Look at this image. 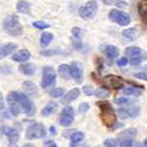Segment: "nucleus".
Instances as JSON below:
<instances>
[{
    "mask_svg": "<svg viewBox=\"0 0 147 147\" xmlns=\"http://www.w3.org/2000/svg\"><path fill=\"white\" fill-rule=\"evenodd\" d=\"M7 100H14L16 102L19 104L21 109L25 112L28 117L34 115L35 113V106L30 99V96L26 95L25 93H20V92H9L7 95Z\"/></svg>",
    "mask_w": 147,
    "mask_h": 147,
    "instance_id": "nucleus-1",
    "label": "nucleus"
},
{
    "mask_svg": "<svg viewBox=\"0 0 147 147\" xmlns=\"http://www.w3.org/2000/svg\"><path fill=\"white\" fill-rule=\"evenodd\" d=\"M98 106L100 107L101 109V120L104 122V125H106L107 127H113V125L117 124V115L113 111V108L111 106V104L107 102V101H100L98 102Z\"/></svg>",
    "mask_w": 147,
    "mask_h": 147,
    "instance_id": "nucleus-2",
    "label": "nucleus"
},
{
    "mask_svg": "<svg viewBox=\"0 0 147 147\" xmlns=\"http://www.w3.org/2000/svg\"><path fill=\"white\" fill-rule=\"evenodd\" d=\"M3 27L9 35H21L22 34V27L19 22L18 16L16 14H12L7 19H5L3 22Z\"/></svg>",
    "mask_w": 147,
    "mask_h": 147,
    "instance_id": "nucleus-3",
    "label": "nucleus"
},
{
    "mask_svg": "<svg viewBox=\"0 0 147 147\" xmlns=\"http://www.w3.org/2000/svg\"><path fill=\"white\" fill-rule=\"evenodd\" d=\"M125 54L128 55L131 59H129V63L134 66L137 65H140L144 60L147 59V53L144 52L141 48L137 47V46H131V47H127L125 50Z\"/></svg>",
    "mask_w": 147,
    "mask_h": 147,
    "instance_id": "nucleus-4",
    "label": "nucleus"
},
{
    "mask_svg": "<svg viewBox=\"0 0 147 147\" xmlns=\"http://www.w3.org/2000/svg\"><path fill=\"white\" fill-rule=\"evenodd\" d=\"M46 136V129L41 124H31L26 129V138L28 140L40 139Z\"/></svg>",
    "mask_w": 147,
    "mask_h": 147,
    "instance_id": "nucleus-5",
    "label": "nucleus"
},
{
    "mask_svg": "<svg viewBox=\"0 0 147 147\" xmlns=\"http://www.w3.org/2000/svg\"><path fill=\"white\" fill-rule=\"evenodd\" d=\"M108 17L112 21L117 22L120 26H127L131 22V17L127 13H125V12H121V11H118V9L109 11Z\"/></svg>",
    "mask_w": 147,
    "mask_h": 147,
    "instance_id": "nucleus-6",
    "label": "nucleus"
},
{
    "mask_svg": "<svg viewBox=\"0 0 147 147\" xmlns=\"http://www.w3.org/2000/svg\"><path fill=\"white\" fill-rule=\"evenodd\" d=\"M55 72L52 67L46 66L42 69V80H41V87L48 88L51 86H54L55 84Z\"/></svg>",
    "mask_w": 147,
    "mask_h": 147,
    "instance_id": "nucleus-7",
    "label": "nucleus"
},
{
    "mask_svg": "<svg viewBox=\"0 0 147 147\" xmlns=\"http://www.w3.org/2000/svg\"><path fill=\"white\" fill-rule=\"evenodd\" d=\"M96 11H98V4L94 0H91L85 6L79 8V14L84 19H92L95 16Z\"/></svg>",
    "mask_w": 147,
    "mask_h": 147,
    "instance_id": "nucleus-8",
    "label": "nucleus"
},
{
    "mask_svg": "<svg viewBox=\"0 0 147 147\" xmlns=\"http://www.w3.org/2000/svg\"><path fill=\"white\" fill-rule=\"evenodd\" d=\"M59 121H60V125L65 127H68L72 125V122L74 121V109H73L72 106H66L63 109Z\"/></svg>",
    "mask_w": 147,
    "mask_h": 147,
    "instance_id": "nucleus-9",
    "label": "nucleus"
},
{
    "mask_svg": "<svg viewBox=\"0 0 147 147\" xmlns=\"http://www.w3.org/2000/svg\"><path fill=\"white\" fill-rule=\"evenodd\" d=\"M140 113V108L138 106H131L127 108H119L118 115L121 119H127V118H136Z\"/></svg>",
    "mask_w": 147,
    "mask_h": 147,
    "instance_id": "nucleus-10",
    "label": "nucleus"
},
{
    "mask_svg": "<svg viewBox=\"0 0 147 147\" xmlns=\"http://www.w3.org/2000/svg\"><path fill=\"white\" fill-rule=\"evenodd\" d=\"M104 82L106 86L112 87L114 90H120L124 87V80L119 77H115V76H106Z\"/></svg>",
    "mask_w": 147,
    "mask_h": 147,
    "instance_id": "nucleus-11",
    "label": "nucleus"
},
{
    "mask_svg": "<svg viewBox=\"0 0 147 147\" xmlns=\"http://www.w3.org/2000/svg\"><path fill=\"white\" fill-rule=\"evenodd\" d=\"M71 76L78 84L82 81V68L78 63H72L71 65Z\"/></svg>",
    "mask_w": 147,
    "mask_h": 147,
    "instance_id": "nucleus-12",
    "label": "nucleus"
},
{
    "mask_svg": "<svg viewBox=\"0 0 147 147\" xmlns=\"http://www.w3.org/2000/svg\"><path fill=\"white\" fill-rule=\"evenodd\" d=\"M17 50V45L13 42H8L5 44L3 46H0V60L5 59L6 57H8L11 53H13Z\"/></svg>",
    "mask_w": 147,
    "mask_h": 147,
    "instance_id": "nucleus-13",
    "label": "nucleus"
},
{
    "mask_svg": "<svg viewBox=\"0 0 147 147\" xmlns=\"http://www.w3.org/2000/svg\"><path fill=\"white\" fill-rule=\"evenodd\" d=\"M1 131H3V133L5 134V136L8 138L9 142H17L19 140V138H20L19 132L17 129H14V128H12V127H3Z\"/></svg>",
    "mask_w": 147,
    "mask_h": 147,
    "instance_id": "nucleus-14",
    "label": "nucleus"
},
{
    "mask_svg": "<svg viewBox=\"0 0 147 147\" xmlns=\"http://www.w3.org/2000/svg\"><path fill=\"white\" fill-rule=\"evenodd\" d=\"M31 57V53L28 52V50H20L18 52H16L13 54V57H12V59H13L14 61H17V63H25V61H27Z\"/></svg>",
    "mask_w": 147,
    "mask_h": 147,
    "instance_id": "nucleus-15",
    "label": "nucleus"
},
{
    "mask_svg": "<svg viewBox=\"0 0 147 147\" xmlns=\"http://www.w3.org/2000/svg\"><path fill=\"white\" fill-rule=\"evenodd\" d=\"M79 94H80V90L79 88H73L63 98L61 102H63V104H68V102H71L73 100H76L77 98L79 96Z\"/></svg>",
    "mask_w": 147,
    "mask_h": 147,
    "instance_id": "nucleus-16",
    "label": "nucleus"
},
{
    "mask_svg": "<svg viewBox=\"0 0 147 147\" xmlns=\"http://www.w3.org/2000/svg\"><path fill=\"white\" fill-rule=\"evenodd\" d=\"M104 51H105V54L108 59H115L119 55V48L113 46V45H107Z\"/></svg>",
    "mask_w": 147,
    "mask_h": 147,
    "instance_id": "nucleus-17",
    "label": "nucleus"
},
{
    "mask_svg": "<svg viewBox=\"0 0 147 147\" xmlns=\"http://www.w3.org/2000/svg\"><path fill=\"white\" fill-rule=\"evenodd\" d=\"M22 88L25 90V92L28 95H36L38 94V87L35 86V84L31 82V81H25L22 84Z\"/></svg>",
    "mask_w": 147,
    "mask_h": 147,
    "instance_id": "nucleus-18",
    "label": "nucleus"
},
{
    "mask_svg": "<svg viewBox=\"0 0 147 147\" xmlns=\"http://www.w3.org/2000/svg\"><path fill=\"white\" fill-rule=\"evenodd\" d=\"M19 71L25 76H32V74L35 73L36 68H35V66L33 64H21L19 66Z\"/></svg>",
    "mask_w": 147,
    "mask_h": 147,
    "instance_id": "nucleus-19",
    "label": "nucleus"
},
{
    "mask_svg": "<svg viewBox=\"0 0 147 147\" xmlns=\"http://www.w3.org/2000/svg\"><path fill=\"white\" fill-rule=\"evenodd\" d=\"M58 72H59V76L65 79V80H69L71 79V66L68 65H60L59 68H58Z\"/></svg>",
    "mask_w": 147,
    "mask_h": 147,
    "instance_id": "nucleus-20",
    "label": "nucleus"
},
{
    "mask_svg": "<svg viewBox=\"0 0 147 147\" xmlns=\"http://www.w3.org/2000/svg\"><path fill=\"white\" fill-rule=\"evenodd\" d=\"M138 11H139V14L141 17V19L147 22V0H141L138 5Z\"/></svg>",
    "mask_w": 147,
    "mask_h": 147,
    "instance_id": "nucleus-21",
    "label": "nucleus"
},
{
    "mask_svg": "<svg viewBox=\"0 0 147 147\" xmlns=\"http://www.w3.org/2000/svg\"><path fill=\"white\" fill-rule=\"evenodd\" d=\"M17 9L20 13H25V14H30L31 13V5L28 1H25V0H21V1L18 3L17 5Z\"/></svg>",
    "mask_w": 147,
    "mask_h": 147,
    "instance_id": "nucleus-22",
    "label": "nucleus"
},
{
    "mask_svg": "<svg viewBox=\"0 0 147 147\" xmlns=\"http://www.w3.org/2000/svg\"><path fill=\"white\" fill-rule=\"evenodd\" d=\"M57 107L58 105L55 102H50V104H47L42 109H41V114L44 117H48V115H51L53 114L55 111H57Z\"/></svg>",
    "mask_w": 147,
    "mask_h": 147,
    "instance_id": "nucleus-23",
    "label": "nucleus"
},
{
    "mask_svg": "<svg viewBox=\"0 0 147 147\" xmlns=\"http://www.w3.org/2000/svg\"><path fill=\"white\" fill-rule=\"evenodd\" d=\"M138 134V131L136 129V128H128V129H126V131H124V132H121L120 133V136H119V138L120 139H122V140H127V139H132V138H134Z\"/></svg>",
    "mask_w": 147,
    "mask_h": 147,
    "instance_id": "nucleus-24",
    "label": "nucleus"
},
{
    "mask_svg": "<svg viewBox=\"0 0 147 147\" xmlns=\"http://www.w3.org/2000/svg\"><path fill=\"white\" fill-rule=\"evenodd\" d=\"M142 86H139V87H137V86H134V87H126V88H124V94L125 95H136V96H138V95H140L141 93H142Z\"/></svg>",
    "mask_w": 147,
    "mask_h": 147,
    "instance_id": "nucleus-25",
    "label": "nucleus"
},
{
    "mask_svg": "<svg viewBox=\"0 0 147 147\" xmlns=\"http://www.w3.org/2000/svg\"><path fill=\"white\" fill-rule=\"evenodd\" d=\"M122 35H124L125 38L129 39L131 41H133V40H136V38H137V30L134 27L124 30V31H122Z\"/></svg>",
    "mask_w": 147,
    "mask_h": 147,
    "instance_id": "nucleus-26",
    "label": "nucleus"
},
{
    "mask_svg": "<svg viewBox=\"0 0 147 147\" xmlns=\"http://www.w3.org/2000/svg\"><path fill=\"white\" fill-rule=\"evenodd\" d=\"M53 40V34L52 33H48V32H44L40 36V44L41 46H47L50 45V42Z\"/></svg>",
    "mask_w": 147,
    "mask_h": 147,
    "instance_id": "nucleus-27",
    "label": "nucleus"
},
{
    "mask_svg": "<svg viewBox=\"0 0 147 147\" xmlns=\"http://www.w3.org/2000/svg\"><path fill=\"white\" fill-rule=\"evenodd\" d=\"M84 133L82 132H74L71 136V142H72V147H76V145L78 144V142H80L82 139H84Z\"/></svg>",
    "mask_w": 147,
    "mask_h": 147,
    "instance_id": "nucleus-28",
    "label": "nucleus"
},
{
    "mask_svg": "<svg viewBox=\"0 0 147 147\" xmlns=\"http://www.w3.org/2000/svg\"><path fill=\"white\" fill-rule=\"evenodd\" d=\"M119 147H141L140 142L137 140H133V139H127V140H122L120 142Z\"/></svg>",
    "mask_w": 147,
    "mask_h": 147,
    "instance_id": "nucleus-29",
    "label": "nucleus"
},
{
    "mask_svg": "<svg viewBox=\"0 0 147 147\" xmlns=\"http://www.w3.org/2000/svg\"><path fill=\"white\" fill-rule=\"evenodd\" d=\"M114 102L119 106H122V105H128V104H132L133 100L129 99L127 96H121V98H115L114 99Z\"/></svg>",
    "mask_w": 147,
    "mask_h": 147,
    "instance_id": "nucleus-30",
    "label": "nucleus"
},
{
    "mask_svg": "<svg viewBox=\"0 0 147 147\" xmlns=\"http://www.w3.org/2000/svg\"><path fill=\"white\" fill-rule=\"evenodd\" d=\"M94 94H95L96 98H106V96L109 95V91L106 90V88H104V87H100V88H98L94 92Z\"/></svg>",
    "mask_w": 147,
    "mask_h": 147,
    "instance_id": "nucleus-31",
    "label": "nucleus"
},
{
    "mask_svg": "<svg viewBox=\"0 0 147 147\" xmlns=\"http://www.w3.org/2000/svg\"><path fill=\"white\" fill-rule=\"evenodd\" d=\"M50 95L52 98H61L64 95V90L60 88V87H57V88H53L50 91Z\"/></svg>",
    "mask_w": 147,
    "mask_h": 147,
    "instance_id": "nucleus-32",
    "label": "nucleus"
},
{
    "mask_svg": "<svg viewBox=\"0 0 147 147\" xmlns=\"http://www.w3.org/2000/svg\"><path fill=\"white\" fill-rule=\"evenodd\" d=\"M32 25H33V27L38 28V30H46V28L50 27V25H48V24H46V22H44V21H40V20L34 21Z\"/></svg>",
    "mask_w": 147,
    "mask_h": 147,
    "instance_id": "nucleus-33",
    "label": "nucleus"
},
{
    "mask_svg": "<svg viewBox=\"0 0 147 147\" xmlns=\"http://www.w3.org/2000/svg\"><path fill=\"white\" fill-rule=\"evenodd\" d=\"M104 146L105 147H118V140L117 139H113V138L106 139L104 141Z\"/></svg>",
    "mask_w": 147,
    "mask_h": 147,
    "instance_id": "nucleus-34",
    "label": "nucleus"
},
{
    "mask_svg": "<svg viewBox=\"0 0 147 147\" xmlns=\"http://www.w3.org/2000/svg\"><path fill=\"white\" fill-rule=\"evenodd\" d=\"M134 77L138 79H142V80H147V65L144 67V71L141 73H136Z\"/></svg>",
    "mask_w": 147,
    "mask_h": 147,
    "instance_id": "nucleus-35",
    "label": "nucleus"
},
{
    "mask_svg": "<svg viewBox=\"0 0 147 147\" xmlns=\"http://www.w3.org/2000/svg\"><path fill=\"white\" fill-rule=\"evenodd\" d=\"M88 108H90V105L87 102H82L79 105V113H85V112H87L88 111Z\"/></svg>",
    "mask_w": 147,
    "mask_h": 147,
    "instance_id": "nucleus-36",
    "label": "nucleus"
},
{
    "mask_svg": "<svg viewBox=\"0 0 147 147\" xmlns=\"http://www.w3.org/2000/svg\"><path fill=\"white\" fill-rule=\"evenodd\" d=\"M82 91H84V93L85 94H86V95H92V94H94V90H93V87L92 86H88V85H87V86H84V88H82Z\"/></svg>",
    "mask_w": 147,
    "mask_h": 147,
    "instance_id": "nucleus-37",
    "label": "nucleus"
},
{
    "mask_svg": "<svg viewBox=\"0 0 147 147\" xmlns=\"http://www.w3.org/2000/svg\"><path fill=\"white\" fill-rule=\"evenodd\" d=\"M72 35H73V38H80L81 30L79 27H73L72 28Z\"/></svg>",
    "mask_w": 147,
    "mask_h": 147,
    "instance_id": "nucleus-38",
    "label": "nucleus"
},
{
    "mask_svg": "<svg viewBox=\"0 0 147 147\" xmlns=\"http://www.w3.org/2000/svg\"><path fill=\"white\" fill-rule=\"evenodd\" d=\"M118 66H126L128 64V59L127 58H120L118 61H117Z\"/></svg>",
    "mask_w": 147,
    "mask_h": 147,
    "instance_id": "nucleus-39",
    "label": "nucleus"
},
{
    "mask_svg": "<svg viewBox=\"0 0 147 147\" xmlns=\"http://www.w3.org/2000/svg\"><path fill=\"white\" fill-rule=\"evenodd\" d=\"M72 42H73V46H74L76 48H80L81 47V40H80V38H73Z\"/></svg>",
    "mask_w": 147,
    "mask_h": 147,
    "instance_id": "nucleus-40",
    "label": "nucleus"
},
{
    "mask_svg": "<svg viewBox=\"0 0 147 147\" xmlns=\"http://www.w3.org/2000/svg\"><path fill=\"white\" fill-rule=\"evenodd\" d=\"M42 147H58V146H57V144L53 140H47V141L44 142Z\"/></svg>",
    "mask_w": 147,
    "mask_h": 147,
    "instance_id": "nucleus-41",
    "label": "nucleus"
},
{
    "mask_svg": "<svg viewBox=\"0 0 147 147\" xmlns=\"http://www.w3.org/2000/svg\"><path fill=\"white\" fill-rule=\"evenodd\" d=\"M4 108V99H3V95L0 93V109Z\"/></svg>",
    "mask_w": 147,
    "mask_h": 147,
    "instance_id": "nucleus-42",
    "label": "nucleus"
},
{
    "mask_svg": "<svg viewBox=\"0 0 147 147\" xmlns=\"http://www.w3.org/2000/svg\"><path fill=\"white\" fill-rule=\"evenodd\" d=\"M50 132H51L52 134H55V133H57V128L52 126V127H50Z\"/></svg>",
    "mask_w": 147,
    "mask_h": 147,
    "instance_id": "nucleus-43",
    "label": "nucleus"
},
{
    "mask_svg": "<svg viewBox=\"0 0 147 147\" xmlns=\"http://www.w3.org/2000/svg\"><path fill=\"white\" fill-rule=\"evenodd\" d=\"M8 147H18V145L16 142H9L8 144Z\"/></svg>",
    "mask_w": 147,
    "mask_h": 147,
    "instance_id": "nucleus-44",
    "label": "nucleus"
},
{
    "mask_svg": "<svg viewBox=\"0 0 147 147\" xmlns=\"http://www.w3.org/2000/svg\"><path fill=\"white\" fill-rule=\"evenodd\" d=\"M22 147H34V145H32V144H25Z\"/></svg>",
    "mask_w": 147,
    "mask_h": 147,
    "instance_id": "nucleus-45",
    "label": "nucleus"
},
{
    "mask_svg": "<svg viewBox=\"0 0 147 147\" xmlns=\"http://www.w3.org/2000/svg\"><path fill=\"white\" fill-rule=\"evenodd\" d=\"M144 145H145V147H147V138L145 139V141H144Z\"/></svg>",
    "mask_w": 147,
    "mask_h": 147,
    "instance_id": "nucleus-46",
    "label": "nucleus"
}]
</instances>
